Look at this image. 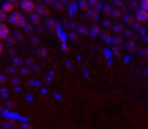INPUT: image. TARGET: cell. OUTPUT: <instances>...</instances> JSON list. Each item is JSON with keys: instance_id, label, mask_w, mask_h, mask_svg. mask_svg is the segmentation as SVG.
<instances>
[{"instance_id": "obj_1", "label": "cell", "mask_w": 148, "mask_h": 129, "mask_svg": "<svg viewBox=\"0 0 148 129\" xmlns=\"http://www.w3.org/2000/svg\"><path fill=\"white\" fill-rule=\"evenodd\" d=\"M9 20L16 26V27H23L26 25V19L23 16V13H19V12H13L9 17Z\"/></svg>"}, {"instance_id": "obj_2", "label": "cell", "mask_w": 148, "mask_h": 129, "mask_svg": "<svg viewBox=\"0 0 148 129\" xmlns=\"http://www.w3.org/2000/svg\"><path fill=\"white\" fill-rule=\"evenodd\" d=\"M20 9H22V12H25L27 14H32L36 10V3L33 0H23L22 4H20Z\"/></svg>"}, {"instance_id": "obj_3", "label": "cell", "mask_w": 148, "mask_h": 129, "mask_svg": "<svg viewBox=\"0 0 148 129\" xmlns=\"http://www.w3.org/2000/svg\"><path fill=\"white\" fill-rule=\"evenodd\" d=\"M9 36H10V29H9V26L1 22V23H0V40L4 42V40L9 39Z\"/></svg>"}, {"instance_id": "obj_4", "label": "cell", "mask_w": 148, "mask_h": 129, "mask_svg": "<svg viewBox=\"0 0 148 129\" xmlns=\"http://www.w3.org/2000/svg\"><path fill=\"white\" fill-rule=\"evenodd\" d=\"M14 7H16V4H14L13 1H6V3L1 6V10H3L4 13H13V12H14Z\"/></svg>"}, {"instance_id": "obj_5", "label": "cell", "mask_w": 148, "mask_h": 129, "mask_svg": "<svg viewBox=\"0 0 148 129\" xmlns=\"http://www.w3.org/2000/svg\"><path fill=\"white\" fill-rule=\"evenodd\" d=\"M137 20L141 22V23H148V12L141 9V10L137 13Z\"/></svg>"}, {"instance_id": "obj_6", "label": "cell", "mask_w": 148, "mask_h": 129, "mask_svg": "<svg viewBox=\"0 0 148 129\" xmlns=\"http://www.w3.org/2000/svg\"><path fill=\"white\" fill-rule=\"evenodd\" d=\"M141 9L148 12V0H141Z\"/></svg>"}, {"instance_id": "obj_7", "label": "cell", "mask_w": 148, "mask_h": 129, "mask_svg": "<svg viewBox=\"0 0 148 129\" xmlns=\"http://www.w3.org/2000/svg\"><path fill=\"white\" fill-rule=\"evenodd\" d=\"M3 50H4V47H3V42L0 40V55L3 53Z\"/></svg>"}]
</instances>
